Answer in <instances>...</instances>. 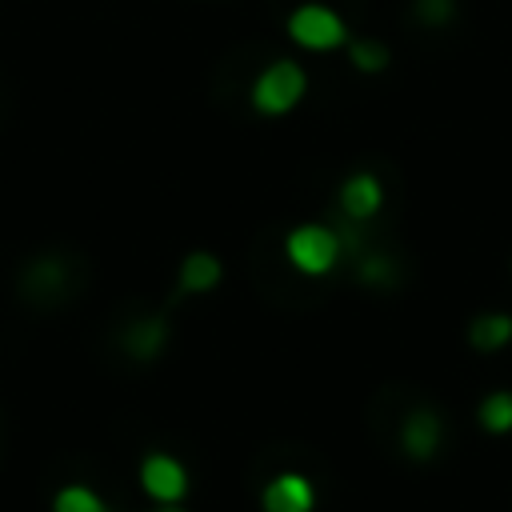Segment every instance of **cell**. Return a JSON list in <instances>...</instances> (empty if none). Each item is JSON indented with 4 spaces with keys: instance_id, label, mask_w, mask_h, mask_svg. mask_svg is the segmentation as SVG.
Listing matches in <instances>:
<instances>
[{
    "instance_id": "6da1fadb",
    "label": "cell",
    "mask_w": 512,
    "mask_h": 512,
    "mask_svg": "<svg viewBox=\"0 0 512 512\" xmlns=\"http://www.w3.org/2000/svg\"><path fill=\"white\" fill-rule=\"evenodd\" d=\"M340 252H344L340 232L328 224H296L284 240V256L304 276H328L340 264Z\"/></svg>"
},
{
    "instance_id": "7a4b0ae2",
    "label": "cell",
    "mask_w": 512,
    "mask_h": 512,
    "mask_svg": "<svg viewBox=\"0 0 512 512\" xmlns=\"http://www.w3.org/2000/svg\"><path fill=\"white\" fill-rule=\"evenodd\" d=\"M308 92V76L296 60H272L252 84V108L264 116H288Z\"/></svg>"
},
{
    "instance_id": "3957f363",
    "label": "cell",
    "mask_w": 512,
    "mask_h": 512,
    "mask_svg": "<svg viewBox=\"0 0 512 512\" xmlns=\"http://www.w3.org/2000/svg\"><path fill=\"white\" fill-rule=\"evenodd\" d=\"M288 36L308 52H332V48L348 44V24L336 8L312 0V4H300L288 16Z\"/></svg>"
},
{
    "instance_id": "277c9868",
    "label": "cell",
    "mask_w": 512,
    "mask_h": 512,
    "mask_svg": "<svg viewBox=\"0 0 512 512\" xmlns=\"http://www.w3.org/2000/svg\"><path fill=\"white\" fill-rule=\"evenodd\" d=\"M140 488L152 504H180L188 496V468L168 452H148L140 464Z\"/></svg>"
},
{
    "instance_id": "5b68a950",
    "label": "cell",
    "mask_w": 512,
    "mask_h": 512,
    "mask_svg": "<svg viewBox=\"0 0 512 512\" xmlns=\"http://www.w3.org/2000/svg\"><path fill=\"white\" fill-rule=\"evenodd\" d=\"M444 444V420L436 408H412L400 424V448L412 460H432Z\"/></svg>"
},
{
    "instance_id": "8992f818",
    "label": "cell",
    "mask_w": 512,
    "mask_h": 512,
    "mask_svg": "<svg viewBox=\"0 0 512 512\" xmlns=\"http://www.w3.org/2000/svg\"><path fill=\"white\" fill-rule=\"evenodd\" d=\"M260 504H264V512H312L316 508V488L300 472H280L264 484Z\"/></svg>"
},
{
    "instance_id": "52a82bcc",
    "label": "cell",
    "mask_w": 512,
    "mask_h": 512,
    "mask_svg": "<svg viewBox=\"0 0 512 512\" xmlns=\"http://www.w3.org/2000/svg\"><path fill=\"white\" fill-rule=\"evenodd\" d=\"M336 204L356 224L360 220H372L380 212V204H384V184L372 172H352V176H344V184L336 192Z\"/></svg>"
},
{
    "instance_id": "ba28073f",
    "label": "cell",
    "mask_w": 512,
    "mask_h": 512,
    "mask_svg": "<svg viewBox=\"0 0 512 512\" xmlns=\"http://www.w3.org/2000/svg\"><path fill=\"white\" fill-rule=\"evenodd\" d=\"M468 344L476 352H500L512 344V316L508 312H480L468 324Z\"/></svg>"
},
{
    "instance_id": "9c48e42d",
    "label": "cell",
    "mask_w": 512,
    "mask_h": 512,
    "mask_svg": "<svg viewBox=\"0 0 512 512\" xmlns=\"http://www.w3.org/2000/svg\"><path fill=\"white\" fill-rule=\"evenodd\" d=\"M220 276H224V268L212 252H188L180 260V292H208L220 284Z\"/></svg>"
},
{
    "instance_id": "30bf717a",
    "label": "cell",
    "mask_w": 512,
    "mask_h": 512,
    "mask_svg": "<svg viewBox=\"0 0 512 512\" xmlns=\"http://www.w3.org/2000/svg\"><path fill=\"white\" fill-rule=\"evenodd\" d=\"M476 420H480V428L492 432V436L512 432V392H504V388L488 392V396L480 400V408H476Z\"/></svg>"
},
{
    "instance_id": "8fae6325",
    "label": "cell",
    "mask_w": 512,
    "mask_h": 512,
    "mask_svg": "<svg viewBox=\"0 0 512 512\" xmlns=\"http://www.w3.org/2000/svg\"><path fill=\"white\" fill-rule=\"evenodd\" d=\"M52 512H108L104 496H96V488L88 484H64L52 496Z\"/></svg>"
},
{
    "instance_id": "7c38bea8",
    "label": "cell",
    "mask_w": 512,
    "mask_h": 512,
    "mask_svg": "<svg viewBox=\"0 0 512 512\" xmlns=\"http://www.w3.org/2000/svg\"><path fill=\"white\" fill-rule=\"evenodd\" d=\"M348 60L360 72H384L388 68V48L380 40H348Z\"/></svg>"
},
{
    "instance_id": "4fadbf2b",
    "label": "cell",
    "mask_w": 512,
    "mask_h": 512,
    "mask_svg": "<svg viewBox=\"0 0 512 512\" xmlns=\"http://www.w3.org/2000/svg\"><path fill=\"white\" fill-rule=\"evenodd\" d=\"M164 332H168L164 320H144L140 328L128 332V348H132L136 356H152V352L164 344Z\"/></svg>"
},
{
    "instance_id": "5bb4252c",
    "label": "cell",
    "mask_w": 512,
    "mask_h": 512,
    "mask_svg": "<svg viewBox=\"0 0 512 512\" xmlns=\"http://www.w3.org/2000/svg\"><path fill=\"white\" fill-rule=\"evenodd\" d=\"M356 280L360 284H392L396 280V264L388 256H364L360 268H356Z\"/></svg>"
},
{
    "instance_id": "9a60e30c",
    "label": "cell",
    "mask_w": 512,
    "mask_h": 512,
    "mask_svg": "<svg viewBox=\"0 0 512 512\" xmlns=\"http://www.w3.org/2000/svg\"><path fill=\"white\" fill-rule=\"evenodd\" d=\"M456 16V0H416V20L428 28H444Z\"/></svg>"
},
{
    "instance_id": "2e32d148",
    "label": "cell",
    "mask_w": 512,
    "mask_h": 512,
    "mask_svg": "<svg viewBox=\"0 0 512 512\" xmlns=\"http://www.w3.org/2000/svg\"><path fill=\"white\" fill-rule=\"evenodd\" d=\"M156 512H180V504H156Z\"/></svg>"
}]
</instances>
